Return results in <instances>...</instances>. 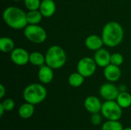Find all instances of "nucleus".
I'll use <instances>...</instances> for the list:
<instances>
[{"label": "nucleus", "instance_id": "f257e3e1", "mask_svg": "<svg viewBox=\"0 0 131 130\" xmlns=\"http://www.w3.org/2000/svg\"><path fill=\"white\" fill-rule=\"evenodd\" d=\"M3 20L5 24L13 29H22L28 25L27 13L22 9L15 7L9 6L3 11Z\"/></svg>", "mask_w": 131, "mask_h": 130}, {"label": "nucleus", "instance_id": "f03ea898", "mask_svg": "<svg viewBox=\"0 0 131 130\" xmlns=\"http://www.w3.org/2000/svg\"><path fill=\"white\" fill-rule=\"evenodd\" d=\"M101 38L104 44L108 47L114 48L119 45L124 38L122 26L116 21L107 23L103 28Z\"/></svg>", "mask_w": 131, "mask_h": 130}, {"label": "nucleus", "instance_id": "7ed1b4c3", "mask_svg": "<svg viewBox=\"0 0 131 130\" xmlns=\"http://www.w3.org/2000/svg\"><path fill=\"white\" fill-rule=\"evenodd\" d=\"M67 61L66 53L62 48L58 45L50 47L45 54V64L52 69L62 67Z\"/></svg>", "mask_w": 131, "mask_h": 130}, {"label": "nucleus", "instance_id": "20e7f679", "mask_svg": "<svg viewBox=\"0 0 131 130\" xmlns=\"http://www.w3.org/2000/svg\"><path fill=\"white\" fill-rule=\"evenodd\" d=\"M47 97V90L40 84H31L27 86L23 91V98L25 102L36 105L43 102Z\"/></svg>", "mask_w": 131, "mask_h": 130}, {"label": "nucleus", "instance_id": "39448f33", "mask_svg": "<svg viewBox=\"0 0 131 130\" xmlns=\"http://www.w3.org/2000/svg\"><path fill=\"white\" fill-rule=\"evenodd\" d=\"M123 109L115 100H106L101 107V113L107 120H119L123 113Z\"/></svg>", "mask_w": 131, "mask_h": 130}, {"label": "nucleus", "instance_id": "423d86ee", "mask_svg": "<svg viewBox=\"0 0 131 130\" xmlns=\"http://www.w3.org/2000/svg\"><path fill=\"white\" fill-rule=\"evenodd\" d=\"M26 38L32 43L41 44L47 38L45 30L38 25H28L25 28L24 31Z\"/></svg>", "mask_w": 131, "mask_h": 130}, {"label": "nucleus", "instance_id": "0eeeda50", "mask_svg": "<svg viewBox=\"0 0 131 130\" xmlns=\"http://www.w3.org/2000/svg\"><path fill=\"white\" fill-rule=\"evenodd\" d=\"M96 67L97 64L95 61L88 57L81 59L77 65L78 72L84 77H89L92 76L96 70Z\"/></svg>", "mask_w": 131, "mask_h": 130}, {"label": "nucleus", "instance_id": "6e6552de", "mask_svg": "<svg viewBox=\"0 0 131 130\" xmlns=\"http://www.w3.org/2000/svg\"><path fill=\"white\" fill-rule=\"evenodd\" d=\"M119 93V88L111 83L104 84L100 88V94L106 100H116Z\"/></svg>", "mask_w": 131, "mask_h": 130}, {"label": "nucleus", "instance_id": "1a4fd4ad", "mask_svg": "<svg viewBox=\"0 0 131 130\" xmlns=\"http://www.w3.org/2000/svg\"><path fill=\"white\" fill-rule=\"evenodd\" d=\"M29 56L28 52L21 48H15L11 52V60L14 64L18 66L27 64L29 62Z\"/></svg>", "mask_w": 131, "mask_h": 130}, {"label": "nucleus", "instance_id": "9d476101", "mask_svg": "<svg viewBox=\"0 0 131 130\" xmlns=\"http://www.w3.org/2000/svg\"><path fill=\"white\" fill-rule=\"evenodd\" d=\"M84 108L91 114L101 112L102 103L101 100L95 96H89L84 100Z\"/></svg>", "mask_w": 131, "mask_h": 130}, {"label": "nucleus", "instance_id": "9b49d317", "mask_svg": "<svg viewBox=\"0 0 131 130\" xmlns=\"http://www.w3.org/2000/svg\"><path fill=\"white\" fill-rule=\"evenodd\" d=\"M111 54L110 53L104 49L101 48L96 51L94 57V60L95 61L97 66L101 67H105L111 64Z\"/></svg>", "mask_w": 131, "mask_h": 130}, {"label": "nucleus", "instance_id": "f8f14e48", "mask_svg": "<svg viewBox=\"0 0 131 130\" xmlns=\"http://www.w3.org/2000/svg\"><path fill=\"white\" fill-rule=\"evenodd\" d=\"M104 75L105 78L110 82H116L118 80L121 76V71L119 66L110 64L104 67Z\"/></svg>", "mask_w": 131, "mask_h": 130}, {"label": "nucleus", "instance_id": "ddd939ff", "mask_svg": "<svg viewBox=\"0 0 131 130\" xmlns=\"http://www.w3.org/2000/svg\"><path fill=\"white\" fill-rule=\"evenodd\" d=\"M39 80L45 84H49L52 81L54 78V73L51 67L46 65H42L40 67L38 74Z\"/></svg>", "mask_w": 131, "mask_h": 130}, {"label": "nucleus", "instance_id": "4468645a", "mask_svg": "<svg viewBox=\"0 0 131 130\" xmlns=\"http://www.w3.org/2000/svg\"><path fill=\"white\" fill-rule=\"evenodd\" d=\"M39 11L43 17L49 18L52 16L56 11V5L53 0H43L41 2Z\"/></svg>", "mask_w": 131, "mask_h": 130}, {"label": "nucleus", "instance_id": "2eb2a0df", "mask_svg": "<svg viewBox=\"0 0 131 130\" xmlns=\"http://www.w3.org/2000/svg\"><path fill=\"white\" fill-rule=\"evenodd\" d=\"M103 44L104 41L102 38L96 34L90 35L85 40V45L91 51H97L101 48Z\"/></svg>", "mask_w": 131, "mask_h": 130}, {"label": "nucleus", "instance_id": "dca6fc26", "mask_svg": "<svg viewBox=\"0 0 131 130\" xmlns=\"http://www.w3.org/2000/svg\"><path fill=\"white\" fill-rule=\"evenodd\" d=\"M35 113V107L30 103H25L18 108V115L22 119H28L33 116Z\"/></svg>", "mask_w": 131, "mask_h": 130}, {"label": "nucleus", "instance_id": "f3484780", "mask_svg": "<svg viewBox=\"0 0 131 130\" xmlns=\"http://www.w3.org/2000/svg\"><path fill=\"white\" fill-rule=\"evenodd\" d=\"M116 101L122 109L128 108L131 106V95L126 91L120 92Z\"/></svg>", "mask_w": 131, "mask_h": 130}, {"label": "nucleus", "instance_id": "a211bd4d", "mask_svg": "<svg viewBox=\"0 0 131 130\" xmlns=\"http://www.w3.org/2000/svg\"><path fill=\"white\" fill-rule=\"evenodd\" d=\"M15 49V44L12 38L8 37H2L0 39V50L4 53L12 52Z\"/></svg>", "mask_w": 131, "mask_h": 130}, {"label": "nucleus", "instance_id": "6ab92c4d", "mask_svg": "<svg viewBox=\"0 0 131 130\" xmlns=\"http://www.w3.org/2000/svg\"><path fill=\"white\" fill-rule=\"evenodd\" d=\"M42 14L40 11L32 10L27 13V21L29 25H38L42 19Z\"/></svg>", "mask_w": 131, "mask_h": 130}, {"label": "nucleus", "instance_id": "aec40b11", "mask_svg": "<svg viewBox=\"0 0 131 130\" xmlns=\"http://www.w3.org/2000/svg\"><path fill=\"white\" fill-rule=\"evenodd\" d=\"M29 62L35 66H42L45 63V56L40 52H32L29 56Z\"/></svg>", "mask_w": 131, "mask_h": 130}, {"label": "nucleus", "instance_id": "412c9836", "mask_svg": "<svg viewBox=\"0 0 131 130\" xmlns=\"http://www.w3.org/2000/svg\"><path fill=\"white\" fill-rule=\"evenodd\" d=\"M84 80V77L82 76L80 73H73L69 76L68 83L73 87H81Z\"/></svg>", "mask_w": 131, "mask_h": 130}, {"label": "nucleus", "instance_id": "4be33fe9", "mask_svg": "<svg viewBox=\"0 0 131 130\" xmlns=\"http://www.w3.org/2000/svg\"><path fill=\"white\" fill-rule=\"evenodd\" d=\"M123 125L118 120H107L101 126V130H123Z\"/></svg>", "mask_w": 131, "mask_h": 130}, {"label": "nucleus", "instance_id": "5701e85b", "mask_svg": "<svg viewBox=\"0 0 131 130\" xmlns=\"http://www.w3.org/2000/svg\"><path fill=\"white\" fill-rule=\"evenodd\" d=\"M24 2L26 8L29 11H32L38 10L40 8L41 2L40 0H24Z\"/></svg>", "mask_w": 131, "mask_h": 130}, {"label": "nucleus", "instance_id": "b1692460", "mask_svg": "<svg viewBox=\"0 0 131 130\" xmlns=\"http://www.w3.org/2000/svg\"><path fill=\"white\" fill-rule=\"evenodd\" d=\"M124 62V57L120 53H114L111 56V64L120 66Z\"/></svg>", "mask_w": 131, "mask_h": 130}, {"label": "nucleus", "instance_id": "393cba45", "mask_svg": "<svg viewBox=\"0 0 131 130\" xmlns=\"http://www.w3.org/2000/svg\"><path fill=\"white\" fill-rule=\"evenodd\" d=\"M3 106V107L5 108V111H11L14 108H15V102L12 99H5V100H3L2 103H1Z\"/></svg>", "mask_w": 131, "mask_h": 130}, {"label": "nucleus", "instance_id": "a878e982", "mask_svg": "<svg viewBox=\"0 0 131 130\" xmlns=\"http://www.w3.org/2000/svg\"><path fill=\"white\" fill-rule=\"evenodd\" d=\"M102 121V118H101V116L99 114V113H94L91 115V123L94 125V126H98L101 124Z\"/></svg>", "mask_w": 131, "mask_h": 130}, {"label": "nucleus", "instance_id": "bb28decb", "mask_svg": "<svg viewBox=\"0 0 131 130\" xmlns=\"http://www.w3.org/2000/svg\"><path fill=\"white\" fill-rule=\"evenodd\" d=\"M5 87L3 86V84H0V99H2L5 94Z\"/></svg>", "mask_w": 131, "mask_h": 130}, {"label": "nucleus", "instance_id": "cd10ccee", "mask_svg": "<svg viewBox=\"0 0 131 130\" xmlns=\"http://www.w3.org/2000/svg\"><path fill=\"white\" fill-rule=\"evenodd\" d=\"M5 111V108L3 107L2 104V103H0V116H1V117L3 116V114H4Z\"/></svg>", "mask_w": 131, "mask_h": 130}, {"label": "nucleus", "instance_id": "c85d7f7f", "mask_svg": "<svg viewBox=\"0 0 131 130\" xmlns=\"http://www.w3.org/2000/svg\"><path fill=\"white\" fill-rule=\"evenodd\" d=\"M123 130H131V127H127V128H124Z\"/></svg>", "mask_w": 131, "mask_h": 130}, {"label": "nucleus", "instance_id": "c756f323", "mask_svg": "<svg viewBox=\"0 0 131 130\" xmlns=\"http://www.w3.org/2000/svg\"><path fill=\"white\" fill-rule=\"evenodd\" d=\"M13 1H15V2H18V1H21V0H13Z\"/></svg>", "mask_w": 131, "mask_h": 130}]
</instances>
